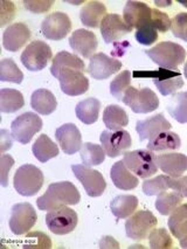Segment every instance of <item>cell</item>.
<instances>
[{
    "mask_svg": "<svg viewBox=\"0 0 187 249\" xmlns=\"http://www.w3.org/2000/svg\"><path fill=\"white\" fill-rule=\"evenodd\" d=\"M123 161L138 178L146 179L158 172L156 155L151 150H135L125 152Z\"/></svg>",
    "mask_w": 187,
    "mask_h": 249,
    "instance_id": "cell-4",
    "label": "cell"
},
{
    "mask_svg": "<svg viewBox=\"0 0 187 249\" xmlns=\"http://www.w3.org/2000/svg\"><path fill=\"white\" fill-rule=\"evenodd\" d=\"M134 76L152 79L154 86L157 87V89L163 96L174 94L175 91L184 87V80L181 74L179 71H171V69L160 68L151 71H135Z\"/></svg>",
    "mask_w": 187,
    "mask_h": 249,
    "instance_id": "cell-5",
    "label": "cell"
},
{
    "mask_svg": "<svg viewBox=\"0 0 187 249\" xmlns=\"http://www.w3.org/2000/svg\"><path fill=\"white\" fill-rule=\"evenodd\" d=\"M145 53L160 68L171 71H174L186 59L185 48L172 41L159 42L153 48L145 51Z\"/></svg>",
    "mask_w": 187,
    "mask_h": 249,
    "instance_id": "cell-2",
    "label": "cell"
},
{
    "mask_svg": "<svg viewBox=\"0 0 187 249\" xmlns=\"http://www.w3.org/2000/svg\"><path fill=\"white\" fill-rule=\"evenodd\" d=\"M25 248H51V241L42 233H31L26 236Z\"/></svg>",
    "mask_w": 187,
    "mask_h": 249,
    "instance_id": "cell-45",
    "label": "cell"
},
{
    "mask_svg": "<svg viewBox=\"0 0 187 249\" xmlns=\"http://www.w3.org/2000/svg\"><path fill=\"white\" fill-rule=\"evenodd\" d=\"M51 56L53 53L50 45L41 40H35L25 48L20 56V61L28 71H39L47 67Z\"/></svg>",
    "mask_w": 187,
    "mask_h": 249,
    "instance_id": "cell-7",
    "label": "cell"
},
{
    "mask_svg": "<svg viewBox=\"0 0 187 249\" xmlns=\"http://www.w3.org/2000/svg\"><path fill=\"white\" fill-rule=\"evenodd\" d=\"M100 248H119V242L111 236H103L100 241Z\"/></svg>",
    "mask_w": 187,
    "mask_h": 249,
    "instance_id": "cell-51",
    "label": "cell"
},
{
    "mask_svg": "<svg viewBox=\"0 0 187 249\" xmlns=\"http://www.w3.org/2000/svg\"><path fill=\"white\" fill-rule=\"evenodd\" d=\"M100 110V101L95 97H89L77 103L76 108H75V114L82 123H85V125H90V124L96 123L99 120Z\"/></svg>",
    "mask_w": 187,
    "mask_h": 249,
    "instance_id": "cell-28",
    "label": "cell"
},
{
    "mask_svg": "<svg viewBox=\"0 0 187 249\" xmlns=\"http://www.w3.org/2000/svg\"><path fill=\"white\" fill-rule=\"evenodd\" d=\"M31 107L37 114L48 116L57 108L56 97L48 89H37L32 94Z\"/></svg>",
    "mask_w": 187,
    "mask_h": 249,
    "instance_id": "cell-27",
    "label": "cell"
},
{
    "mask_svg": "<svg viewBox=\"0 0 187 249\" xmlns=\"http://www.w3.org/2000/svg\"><path fill=\"white\" fill-rule=\"evenodd\" d=\"M138 207V199L135 196L120 195L111 201V212L117 219H126L135 213Z\"/></svg>",
    "mask_w": 187,
    "mask_h": 249,
    "instance_id": "cell-32",
    "label": "cell"
},
{
    "mask_svg": "<svg viewBox=\"0 0 187 249\" xmlns=\"http://www.w3.org/2000/svg\"><path fill=\"white\" fill-rule=\"evenodd\" d=\"M181 146V140L175 132L164 131L153 140L149 141L148 150L151 151H174L179 150Z\"/></svg>",
    "mask_w": 187,
    "mask_h": 249,
    "instance_id": "cell-33",
    "label": "cell"
},
{
    "mask_svg": "<svg viewBox=\"0 0 187 249\" xmlns=\"http://www.w3.org/2000/svg\"><path fill=\"white\" fill-rule=\"evenodd\" d=\"M108 16L106 7L101 1H89L81 8L80 19L82 24L87 27L96 28L100 27L103 19Z\"/></svg>",
    "mask_w": 187,
    "mask_h": 249,
    "instance_id": "cell-26",
    "label": "cell"
},
{
    "mask_svg": "<svg viewBox=\"0 0 187 249\" xmlns=\"http://www.w3.org/2000/svg\"><path fill=\"white\" fill-rule=\"evenodd\" d=\"M81 200L79 190L70 181L53 182L44 196L37 198L36 205L40 211H51L60 206L77 205Z\"/></svg>",
    "mask_w": 187,
    "mask_h": 249,
    "instance_id": "cell-1",
    "label": "cell"
},
{
    "mask_svg": "<svg viewBox=\"0 0 187 249\" xmlns=\"http://www.w3.org/2000/svg\"><path fill=\"white\" fill-rule=\"evenodd\" d=\"M56 79L60 81L62 92L68 96H80L87 92L89 88V80L79 69H63L57 74Z\"/></svg>",
    "mask_w": 187,
    "mask_h": 249,
    "instance_id": "cell-14",
    "label": "cell"
},
{
    "mask_svg": "<svg viewBox=\"0 0 187 249\" xmlns=\"http://www.w3.org/2000/svg\"><path fill=\"white\" fill-rule=\"evenodd\" d=\"M36 220V212L31 204L28 202L16 204L11 211L10 230L16 235H24L34 227Z\"/></svg>",
    "mask_w": 187,
    "mask_h": 249,
    "instance_id": "cell-12",
    "label": "cell"
},
{
    "mask_svg": "<svg viewBox=\"0 0 187 249\" xmlns=\"http://www.w3.org/2000/svg\"><path fill=\"white\" fill-rule=\"evenodd\" d=\"M32 152L40 163H47L59 156V147L47 135H41L32 146Z\"/></svg>",
    "mask_w": 187,
    "mask_h": 249,
    "instance_id": "cell-30",
    "label": "cell"
},
{
    "mask_svg": "<svg viewBox=\"0 0 187 249\" xmlns=\"http://www.w3.org/2000/svg\"><path fill=\"white\" fill-rule=\"evenodd\" d=\"M53 0H25L24 6L32 13H45L53 6Z\"/></svg>",
    "mask_w": 187,
    "mask_h": 249,
    "instance_id": "cell-47",
    "label": "cell"
},
{
    "mask_svg": "<svg viewBox=\"0 0 187 249\" xmlns=\"http://www.w3.org/2000/svg\"><path fill=\"white\" fill-rule=\"evenodd\" d=\"M184 75H185V77L187 79V62L185 63V66H184Z\"/></svg>",
    "mask_w": 187,
    "mask_h": 249,
    "instance_id": "cell-53",
    "label": "cell"
},
{
    "mask_svg": "<svg viewBox=\"0 0 187 249\" xmlns=\"http://www.w3.org/2000/svg\"><path fill=\"white\" fill-rule=\"evenodd\" d=\"M171 180L172 177L168 175L157 176L153 179H148L143 182V192L144 195L151 196H158L160 193L165 192L169 189L171 190Z\"/></svg>",
    "mask_w": 187,
    "mask_h": 249,
    "instance_id": "cell-39",
    "label": "cell"
},
{
    "mask_svg": "<svg viewBox=\"0 0 187 249\" xmlns=\"http://www.w3.org/2000/svg\"><path fill=\"white\" fill-rule=\"evenodd\" d=\"M131 85V73L129 71H123L111 81L110 94L119 101L123 100L125 91Z\"/></svg>",
    "mask_w": 187,
    "mask_h": 249,
    "instance_id": "cell-40",
    "label": "cell"
},
{
    "mask_svg": "<svg viewBox=\"0 0 187 249\" xmlns=\"http://www.w3.org/2000/svg\"><path fill=\"white\" fill-rule=\"evenodd\" d=\"M100 141L106 156H109L110 158L119 157V156L123 155L132 145L130 134L123 129L116 130V131L105 130L101 134Z\"/></svg>",
    "mask_w": 187,
    "mask_h": 249,
    "instance_id": "cell-13",
    "label": "cell"
},
{
    "mask_svg": "<svg viewBox=\"0 0 187 249\" xmlns=\"http://www.w3.org/2000/svg\"><path fill=\"white\" fill-rule=\"evenodd\" d=\"M135 36H136V40L140 45L150 46L158 40V31L151 25V21H150L149 24L138 27Z\"/></svg>",
    "mask_w": 187,
    "mask_h": 249,
    "instance_id": "cell-42",
    "label": "cell"
},
{
    "mask_svg": "<svg viewBox=\"0 0 187 249\" xmlns=\"http://www.w3.org/2000/svg\"><path fill=\"white\" fill-rule=\"evenodd\" d=\"M25 106V100L19 90L11 88H2L0 90V111L5 114H13Z\"/></svg>",
    "mask_w": 187,
    "mask_h": 249,
    "instance_id": "cell-34",
    "label": "cell"
},
{
    "mask_svg": "<svg viewBox=\"0 0 187 249\" xmlns=\"http://www.w3.org/2000/svg\"><path fill=\"white\" fill-rule=\"evenodd\" d=\"M158 220L153 213L146 210L137 211L134 215L129 216L125 222L126 236L135 241L146 239L149 234L154 230Z\"/></svg>",
    "mask_w": 187,
    "mask_h": 249,
    "instance_id": "cell-9",
    "label": "cell"
},
{
    "mask_svg": "<svg viewBox=\"0 0 187 249\" xmlns=\"http://www.w3.org/2000/svg\"><path fill=\"white\" fill-rule=\"evenodd\" d=\"M171 128V123L166 120L164 114L154 115L144 121H138L136 123V131L139 135L140 142L153 140L162 132L170 131Z\"/></svg>",
    "mask_w": 187,
    "mask_h": 249,
    "instance_id": "cell-20",
    "label": "cell"
},
{
    "mask_svg": "<svg viewBox=\"0 0 187 249\" xmlns=\"http://www.w3.org/2000/svg\"><path fill=\"white\" fill-rule=\"evenodd\" d=\"M79 218L74 210L67 206H60L50 211L46 215V225L51 233L66 235L76 228Z\"/></svg>",
    "mask_w": 187,
    "mask_h": 249,
    "instance_id": "cell-8",
    "label": "cell"
},
{
    "mask_svg": "<svg viewBox=\"0 0 187 249\" xmlns=\"http://www.w3.org/2000/svg\"><path fill=\"white\" fill-rule=\"evenodd\" d=\"M71 31V21L69 17L63 12H54L47 16L41 24V32L48 40L65 39Z\"/></svg>",
    "mask_w": 187,
    "mask_h": 249,
    "instance_id": "cell-15",
    "label": "cell"
},
{
    "mask_svg": "<svg viewBox=\"0 0 187 249\" xmlns=\"http://www.w3.org/2000/svg\"><path fill=\"white\" fill-rule=\"evenodd\" d=\"M149 245L152 249H170L173 247V241L165 228H156L149 234Z\"/></svg>",
    "mask_w": 187,
    "mask_h": 249,
    "instance_id": "cell-41",
    "label": "cell"
},
{
    "mask_svg": "<svg viewBox=\"0 0 187 249\" xmlns=\"http://www.w3.org/2000/svg\"><path fill=\"white\" fill-rule=\"evenodd\" d=\"M101 34H102L103 40L105 43H111L122 39L123 36L130 33L132 28L122 19V17L119 14H108L103 19L101 24Z\"/></svg>",
    "mask_w": 187,
    "mask_h": 249,
    "instance_id": "cell-19",
    "label": "cell"
},
{
    "mask_svg": "<svg viewBox=\"0 0 187 249\" xmlns=\"http://www.w3.org/2000/svg\"><path fill=\"white\" fill-rule=\"evenodd\" d=\"M168 225L172 235L179 240L180 247L187 248V204L180 205L170 214Z\"/></svg>",
    "mask_w": 187,
    "mask_h": 249,
    "instance_id": "cell-24",
    "label": "cell"
},
{
    "mask_svg": "<svg viewBox=\"0 0 187 249\" xmlns=\"http://www.w3.org/2000/svg\"><path fill=\"white\" fill-rule=\"evenodd\" d=\"M103 122L111 131L123 129L129 124V117L125 110L116 104H110L103 111Z\"/></svg>",
    "mask_w": 187,
    "mask_h": 249,
    "instance_id": "cell-31",
    "label": "cell"
},
{
    "mask_svg": "<svg viewBox=\"0 0 187 249\" xmlns=\"http://www.w3.org/2000/svg\"><path fill=\"white\" fill-rule=\"evenodd\" d=\"M178 2H179V4L183 5V6L187 7V0H178Z\"/></svg>",
    "mask_w": 187,
    "mask_h": 249,
    "instance_id": "cell-52",
    "label": "cell"
},
{
    "mask_svg": "<svg viewBox=\"0 0 187 249\" xmlns=\"http://www.w3.org/2000/svg\"><path fill=\"white\" fill-rule=\"evenodd\" d=\"M168 110L178 123H187V91L174 94L168 104Z\"/></svg>",
    "mask_w": 187,
    "mask_h": 249,
    "instance_id": "cell-37",
    "label": "cell"
},
{
    "mask_svg": "<svg viewBox=\"0 0 187 249\" xmlns=\"http://www.w3.org/2000/svg\"><path fill=\"white\" fill-rule=\"evenodd\" d=\"M74 176L79 179L87 195L91 198L101 196L106 189V181L100 171L93 170L85 165H71Z\"/></svg>",
    "mask_w": 187,
    "mask_h": 249,
    "instance_id": "cell-11",
    "label": "cell"
},
{
    "mask_svg": "<svg viewBox=\"0 0 187 249\" xmlns=\"http://www.w3.org/2000/svg\"><path fill=\"white\" fill-rule=\"evenodd\" d=\"M122 66V62L115 57L108 56L104 53H96L90 57L87 71L95 80H106L120 71Z\"/></svg>",
    "mask_w": 187,
    "mask_h": 249,
    "instance_id": "cell-16",
    "label": "cell"
},
{
    "mask_svg": "<svg viewBox=\"0 0 187 249\" xmlns=\"http://www.w3.org/2000/svg\"><path fill=\"white\" fill-rule=\"evenodd\" d=\"M157 165L165 175L179 178L187 171V156L184 153H162L156 156Z\"/></svg>",
    "mask_w": 187,
    "mask_h": 249,
    "instance_id": "cell-22",
    "label": "cell"
},
{
    "mask_svg": "<svg viewBox=\"0 0 187 249\" xmlns=\"http://www.w3.org/2000/svg\"><path fill=\"white\" fill-rule=\"evenodd\" d=\"M42 129V120L34 112H25L18 116L11 124V134L20 144H28Z\"/></svg>",
    "mask_w": 187,
    "mask_h": 249,
    "instance_id": "cell-10",
    "label": "cell"
},
{
    "mask_svg": "<svg viewBox=\"0 0 187 249\" xmlns=\"http://www.w3.org/2000/svg\"><path fill=\"white\" fill-rule=\"evenodd\" d=\"M110 178L115 186L122 191H131L138 186V177L126 167L124 161L119 160L112 165Z\"/></svg>",
    "mask_w": 187,
    "mask_h": 249,
    "instance_id": "cell-25",
    "label": "cell"
},
{
    "mask_svg": "<svg viewBox=\"0 0 187 249\" xmlns=\"http://www.w3.org/2000/svg\"><path fill=\"white\" fill-rule=\"evenodd\" d=\"M151 25L158 32L165 33L169 30H171V19L166 13L160 12V11L152 8V17H151Z\"/></svg>",
    "mask_w": 187,
    "mask_h": 249,
    "instance_id": "cell-44",
    "label": "cell"
},
{
    "mask_svg": "<svg viewBox=\"0 0 187 249\" xmlns=\"http://www.w3.org/2000/svg\"><path fill=\"white\" fill-rule=\"evenodd\" d=\"M171 190L180 193L184 198H187V177H179V178H172Z\"/></svg>",
    "mask_w": 187,
    "mask_h": 249,
    "instance_id": "cell-49",
    "label": "cell"
},
{
    "mask_svg": "<svg viewBox=\"0 0 187 249\" xmlns=\"http://www.w3.org/2000/svg\"><path fill=\"white\" fill-rule=\"evenodd\" d=\"M55 137L66 155H75L82 147V135L73 123H66L56 129Z\"/></svg>",
    "mask_w": 187,
    "mask_h": 249,
    "instance_id": "cell-17",
    "label": "cell"
},
{
    "mask_svg": "<svg viewBox=\"0 0 187 249\" xmlns=\"http://www.w3.org/2000/svg\"><path fill=\"white\" fill-rule=\"evenodd\" d=\"M11 135L7 130H1L0 131V151H1V153H5V151H7L8 149L12 147L14 137Z\"/></svg>",
    "mask_w": 187,
    "mask_h": 249,
    "instance_id": "cell-50",
    "label": "cell"
},
{
    "mask_svg": "<svg viewBox=\"0 0 187 249\" xmlns=\"http://www.w3.org/2000/svg\"><path fill=\"white\" fill-rule=\"evenodd\" d=\"M105 151L101 145L93 143H85L80 150V156L85 166H97L102 164L105 159Z\"/></svg>",
    "mask_w": 187,
    "mask_h": 249,
    "instance_id": "cell-36",
    "label": "cell"
},
{
    "mask_svg": "<svg viewBox=\"0 0 187 249\" xmlns=\"http://www.w3.org/2000/svg\"><path fill=\"white\" fill-rule=\"evenodd\" d=\"M184 196L180 193L175 192V191H171V192H165L160 193L157 196L156 200V210L159 212L162 215H170L175 208H178L183 202Z\"/></svg>",
    "mask_w": 187,
    "mask_h": 249,
    "instance_id": "cell-35",
    "label": "cell"
},
{
    "mask_svg": "<svg viewBox=\"0 0 187 249\" xmlns=\"http://www.w3.org/2000/svg\"><path fill=\"white\" fill-rule=\"evenodd\" d=\"M152 8H150L145 2L128 1L123 10V20L134 30L140 26L149 24L151 21Z\"/></svg>",
    "mask_w": 187,
    "mask_h": 249,
    "instance_id": "cell-21",
    "label": "cell"
},
{
    "mask_svg": "<svg viewBox=\"0 0 187 249\" xmlns=\"http://www.w3.org/2000/svg\"><path fill=\"white\" fill-rule=\"evenodd\" d=\"M69 45L76 54L81 55L85 59H90L96 52L99 41L94 32L80 28L73 32L69 37Z\"/></svg>",
    "mask_w": 187,
    "mask_h": 249,
    "instance_id": "cell-18",
    "label": "cell"
},
{
    "mask_svg": "<svg viewBox=\"0 0 187 249\" xmlns=\"http://www.w3.org/2000/svg\"><path fill=\"white\" fill-rule=\"evenodd\" d=\"M123 103L136 114H149L159 107V98L150 88L137 89L130 86L123 96Z\"/></svg>",
    "mask_w": 187,
    "mask_h": 249,
    "instance_id": "cell-6",
    "label": "cell"
},
{
    "mask_svg": "<svg viewBox=\"0 0 187 249\" xmlns=\"http://www.w3.org/2000/svg\"><path fill=\"white\" fill-rule=\"evenodd\" d=\"M68 68H75L81 71H85V65L83 60H81V57H79L77 55L71 54L66 51L60 52V53H57L54 56L53 63H51V73L54 77H56L60 71Z\"/></svg>",
    "mask_w": 187,
    "mask_h": 249,
    "instance_id": "cell-29",
    "label": "cell"
},
{
    "mask_svg": "<svg viewBox=\"0 0 187 249\" xmlns=\"http://www.w3.org/2000/svg\"><path fill=\"white\" fill-rule=\"evenodd\" d=\"M171 31L175 37L187 42V13H178L171 20Z\"/></svg>",
    "mask_w": 187,
    "mask_h": 249,
    "instance_id": "cell-43",
    "label": "cell"
},
{
    "mask_svg": "<svg viewBox=\"0 0 187 249\" xmlns=\"http://www.w3.org/2000/svg\"><path fill=\"white\" fill-rule=\"evenodd\" d=\"M31 37V30L22 22L10 25L2 36V46L6 51L17 52L26 45Z\"/></svg>",
    "mask_w": 187,
    "mask_h": 249,
    "instance_id": "cell-23",
    "label": "cell"
},
{
    "mask_svg": "<svg viewBox=\"0 0 187 249\" xmlns=\"http://www.w3.org/2000/svg\"><path fill=\"white\" fill-rule=\"evenodd\" d=\"M24 73L20 71L13 59H4L0 61V81L1 82L21 83Z\"/></svg>",
    "mask_w": 187,
    "mask_h": 249,
    "instance_id": "cell-38",
    "label": "cell"
},
{
    "mask_svg": "<svg viewBox=\"0 0 187 249\" xmlns=\"http://www.w3.org/2000/svg\"><path fill=\"white\" fill-rule=\"evenodd\" d=\"M45 177L42 171L33 164H25L17 170L13 178V186L20 196H35L42 185Z\"/></svg>",
    "mask_w": 187,
    "mask_h": 249,
    "instance_id": "cell-3",
    "label": "cell"
},
{
    "mask_svg": "<svg viewBox=\"0 0 187 249\" xmlns=\"http://www.w3.org/2000/svg\"><path fill=\"white\" fill-rule=\"evenodd\" d=\"M14 165V159L12 156L2 153L0 157V172H1V186L6 187L8 185V173Z\"/></svg>",
    "mask_w": 187,
    "mask_h": 249,
    "instance_id": "cell-48",
    "label": "cell"
},
{
    "mask_svg": "<svg viewBox=\"0 0 187 249\" xmlns=\"http://www.w3.org/2000/svg\"><path fill=\"white\" fill-rule=\"evenodd\" d=\"M16 17V5L12 1L2 0L0 2V27H4Z\"/></svg>",
    "mask_w": 187,
    "mask_h": 249,
    "instance_id": "cell-46",
    "label": "cell"
}]
</instances>
